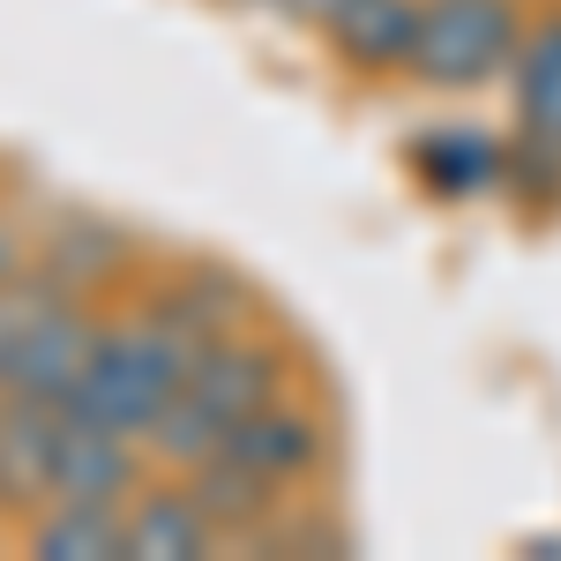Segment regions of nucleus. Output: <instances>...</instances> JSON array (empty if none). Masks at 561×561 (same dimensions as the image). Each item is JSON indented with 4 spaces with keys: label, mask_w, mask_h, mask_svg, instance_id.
<instances>
[{
    "label": "nucleus",
    "mask_w": 561,
    "mask_h": 561,
    "mask_svg": "<svg viewBox=\"0 0 561 561\" xmlns=\"http://www.w3.org/2000/svg\"><path fill=\"white\" fill-rule=\"evenodd\" d=\"M187 367H195V345L180 337L158 307H150V314H128V322H105L98 345H90L83 382L68 397V412L142 442V427L187 389Z\"/></svg>",
    "instance_id": "nucleus-1"
},
{
    "label": "nucleus",
    "mask_w": 561,
    "mask_h": 561,
    "mask_svg": "<svg viewBox=\"0 0 561 561\" xmlns=\"http://www.w3.org/2000/svg\"><path fill=\"white\" fill-rule=\"evenodd\" d=\"M98 314L76 293H60L45 270H15L0 285V397L68 404L98 345Z\"/></svg>",
    "instance_id": "nucleus-2"
},
{
    "label": "nucleus",
    "mask_w": 561,
    "mask_h": 561,
    "mask_svg": "<svg viewBox=\"0 0 561 561\" xmlns=\"http://www.w3.org/2000/svg\"><path fill=\"white\" fill-rule=\"evenodd\" d=\"M517 38V0H420V45L412 76L420 83H479Z\"/></svg>",
    "instance_id": "nucleus-3"
},
{
    "label": "nucleus",
    "mask_w": 561,
    "mask_h": 561,
    "mask_svg": "<svg viewBox=\"0 0 561 561\" xmlns=\"http://www.w3.org/2000/svg\"><path fill=\"white\" fill-rule=\"evenodd\" d=\"M142 442L113 434L98 420L60 412V442H53V502H98V510H128V494L142 486Z\"/></svg>",
    "instance_id": "nucleus-4"
},
{
    "label": "nucleus",
    "mask_w": 561,
    "mask_h": 561,
    "mask_svg": "<svg viewBox=\"0 0 561 561\" xmlns=\"http://www.w3.org/2000/svg\"><path fill=\"white\" fill-rule=\"evenodd\" d=\"M277 389H285V359L270 345H255V337H217V345L195 352V367H187V397L210 412V420H225V427H240L248 412H262V404H277Z\"/></svg>",
    "instance_id": "nucleus-5"
},
{
    "label": "nucleus",
    "mask_w": 561,
    "mask_h": 561,
    "mask_svg": "<svg viewBox=\"0 0 561 561\" xmlns=\"http://www.w3.org/2000/svg\"><path fill=\"white\" fill-rule=\"evenodd\" d=\"M68 404L38 397H0V510L8 517H38L53 502V442H60Z\"/></svg>",
    "instance_id": "nucleus-6"
},
{
    "label": "nucleus",
    "mask_w": 561,
    "mask_h": 561,
    "mask_svg": "<svg viewBox=\"0 0 561 561\" xmlns=\"http://www.w3.org/2000/svg\"><path fill=\"white\" fill-rule=\"evenodd\" d=\"M121 531H128V561H195L217 547L210 510L180 486H135L128 510H121Z\"/></svg>",
    "instance_id": "nucleus-7"
},
{
    "label": "nucleus",
    "mask_w": 561,
    "mask_h": 561,
    "mask_svg": "<svg viewBox=\"0 0 561 561\" xmlns=\"http://www.w3.org/2000/svg\"><path fill=\"white\" fill-rule=\"evenodd\" d=\"M225 457H240L270 486H300L322 465V420H307L293 404H262V412H248L240 427L225 434Z\"/></svg>",
    "instance_id": "nucleus-8"
},
{
    "label": "nucleus",
    "mask_w": 561,
    "mask_h": 561,
    "mask_svg": "<svg viewBox=\"0 0 561 561\" xmlns=\"http://www.w3.org/2000/svg\"><path fill=\"white\" fill-rule=\"evenodd\" d=\"M330 45L345 53L352 68H412V45H420V0H352L345 15L322 23Z\"/></svg>",
    "instance_id": "nucleus-9"
},
{
    "label": "nucleus",
    "mask_w": 561,
    "mask_h": 561,
    "mask_svg": "<svg viewBox=\"0 0 561 561\" xmlns=\"http://www.w3.org/2000/svg\"><path fill=\"white\" fill-rule=\"evenodd\" d=\"M187 479V494L210 510V524L225 531V539H248V531H262V524L277 517V502H285V486H270V479H255L240 457H225L217 449L210 465H195V472H180Z\"/></svg>",
    "instance_id": "nucleus-10"
},
{
    "label": "nucleus",
    "mask_w": 561,
    "mask_h": 561,
    "mask_svg": "<svg viewBox=\"0 0 561 561\" xmlns=\"http://www.w3.org/2000/svg\"><path fill=\"white\" fill-rule=\"evenodd\" d=\"M31 554H45V561H128L121 510H98V502H45L38 517H31Z\"/></svg>",
    "instance_id": "nucleus-11"
},
{
    "label": "nucleus",
    "mask_w": 561,
    "mask_h": 561,
    "mask_svg": "<svg viewBox=\"0 0 561 561\" xmlns=\"http://www.w3.org/2000/svg\"><path fill=\"white\" fill-rule=\"evenodd\" d=\"M240 307H248V293H240L225 270H187L180 285L158 293V314H165L195 352L217 345V337H232V330H240Z\"/></svg>",
    "instance_id": "nucleus-12"
},
{
    "label": "nucleus",
    "mask_w": 561,
    "mask_h": 561,
    "mask_svg": "<svg viewBox=\"0 0 561 561\" xmlns=\"http://www.w3.org/2000/svg\"><path fill=\"white\" fill-rule=\"evenodd\" d=\"M225 434H232V427H225V420H210V412L180 389L173 404L142 427V449H150L158 465H173V472H195V465H210L217 449H225Z\"/></svg>",
    "instance_id": "nucleus-13"
},
{
    "label": "nucleus",
    "mask_w": 561,
    "mask_h": 561,
    "mask_svg": "<svg viewBox=\"0 0 561 561\" xmlns=\"http://www.w3.org/2000/svg\"><path fill=\"white\" fill-rule=\"evenodd\" d=\"M517 98H524V121H531V128L561 135V31H539V38L524 45Z\"/></svg>",
    "instance_id": "nucleus-14"
},
{
    "label": "nucleus",
    "mask_w": 561,
    "mask_h": 561,
    "mask_svg": "<svg viewBox=\"0 0 561 561\" xmlns=\"http://www.w3.org/2000/svg\"><path fill=\"white\" fill-rule=\"evenodd\" d=\"M113 262H121V255H113V232H98V225H76L68 240H53V248H45V277H53L60 293H76V300H83L90 285L113 270Z\"/></svg>",
    "instance_id": "nucleus-15"
},
{
    "label": "nucleus",
    "mask_w": 561,
    "mask_h": 561,
    "mask_svg": "<svg viewBox=\"0 0 561 561\" xmlns=\"http://www.w3.org/2000/svg\"><path fill=\"white\" fill-rule=\"evenodd\" d=\"M285 8H300V15H314V23H330V15H345L352 0H285Z\"/></svg>",
    "instance_id": "nucleus-16"
}]
</instances>
